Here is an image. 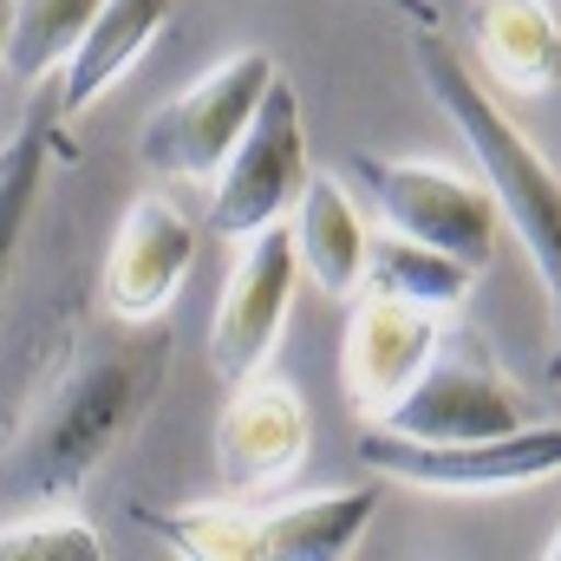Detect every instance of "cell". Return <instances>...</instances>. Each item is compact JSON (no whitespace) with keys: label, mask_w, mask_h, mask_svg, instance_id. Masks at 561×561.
Wrapping results in <instances>:
<instances>
[{"label":"cell","mask_w":561,"mask_h":561,"mask_svg":"<svg viewBox=\"0 0 561 561\" xmlns=\"http://www.w3.org/2000/svg\"><path fill=\"white\" fill-rule=\"evenodd\" d=\"M170 379V333L157 320H112L105 307L72 313L53 340L26 412L0 437V496L72 503L85 477L138 431Z\"/></svg>","instance_id":"cell-1"},{"label":"cell","mask_w":561,"mask_h":561,"mask_svg":"<svg viewBox=\"0 0 561 561\" xmlns=\"http://www.w3.org/2000/svg\"><path fill=\"white\" fill-rule=\"evenodd\" d=\"M405 53H412V72L431 92V105L450 118L457 138L470 144L477 176L490 183L510 236L523 242L542 294L556 300L561 294V176L549 170V157L503 118V105L490 99V85L477 79V66H463V53L450 46L444 26H405Z\"/></svg>","instance_id":"cell-2"},{"label":"cell","mask_w":561,"mask_h":561,"mask_svg":"<svg viewBox=\"0 0 561 561\" xmlns=\"http://www.w3.org/2000/svg\"><path fill=\"white\" fill-rule=\"evenodd\" d=\"M275 53L242 46L229 59H216L196 85H183L176 99H163L138 131V170L163 183H216V170L229 163V150L242 144L262 92L275 85Z\"/></svg>","instance_id":"cell-3"},{"label":"cell","mask_w":561,"mask_h":561,"mask_svg":"<svg viewBox=\"0 0 561 561\" xmlns=\"http://www.w3.org/2000/svg\"><path fill=\"white\" fill-rule=\"evenodd\" d=\"M359 463L386 483H405L424 496H496V490H529L561 477V424H516L503 437H399L366 424L359 431Z\"/></svg>","instance_id":"cell-4"},{"label":"cell","mask_w":561,"mask_h":561,"mask_svg":"<svg viewBox=\"0 0 561 561\" xmlns=\"http://www.w3.org/2000/svg\"><path fill=\"white\" fill-rule=\"evenodd\" d=\"M346 176L366 190L373 216L392 236H412L424 249H444V255L470 262L477 275L490 268L503 209H496V196H490L483 176H463V170H444V163H399V157H373V150H353Z\"/></svg>","instance_id":"cell-5"},{"label":"cell","mask_w":561,"mask_h":561,"mask_svg":"<svg viewBox=\"0 0 561 561\" xmlns=\"http://www.w3.org/2000/svg\"><path fill=\"white\" fill-rule=\"evenodd\" d=\"M307 170H313V157H307L300 99H294V85L275 72V85L262 92V105H255V118H249L242 144L229 150V163H222L216 183H209V216H203L209 236L242 242V236H255V229L280 222V216L294 209Z\"/></svg>","instance_id":"cell-6"},{"label":"cell","mask_w":561,"mask_h":561,"mask_svg":"<svg viewBox=\"0 0 561 561\" xmlns=\"http://www.w3.org/2000/svg\"><path fill=\"white\" fill-rule=\"evenodd\" d=\"M516 424H529V399L496 373V359L483 353L477 333L450 327L437 340V353L424 359V373L392 399L379 431L450 444V437H503Z\"/></svg>","instance_id":"cell-7"},{"label":"cell","mask_w":561,"mask_h":561,"mask_svg":"<svg viewBox=\"0 0 561 561\" xmlns=\"http://www.w3.org/2000/svg\"><path fill=\"white\" fill-rule=\"evenodd\" d=\"M294 280H300V255L287 222H268L236 242V268L222 280V300L209 320V373L222 386H242L275 359L294 313Z\"/></svg>","instance_id":"cell-8"},{"label":"cell","mask_w":561,"mask_h":561,"mask_svg":"<svg viewBox=\"0 0 561 561\" xmlns=\"http://www.w3.org/2000/svg\"><path fill=\"white\" fill-rule=\"evenodd\" d=\"M444 333H450V327H444L437 307L379 294V287H359V294H353V313H346V340H340V386H346V405L366 424H379L392 412V399L424 373V359L437 353Z\"/></svg>","instance_id":"cell-9"},{"label":"cell","mask_w":561,"mask_h":561,"mask_svg":"<svg viewBox=\"0 0 561 561\" xmlns=\"http://www.w3.org/2000/svg\"><path fill=\"white\" fill-rule=\"evenodd\" d=\"M307 444H313V424H307V405L294 386L262 379V373L229 386V399L216 412V477L236 503L280 490L307 463Z\"/></svg>","instance_id":"cell-10"},{"label":"cell","mask_w":561,"mask_h":561,"mask_svg":"<svg viewBox=\"0 0 561 561\" xmlns=\"http://www.w3.org/2000/svg\"><path fill=\"white\" fill-rule=\"evenodd\" d=\"M190 262H196V222L170 196H138L105 249L99 307L112 320H163L190 280Z\"/></svg>","instance_id":"cell-11"},{"label":"cell","mask_w":561,"mask_h":561,"mask_svg":"<svg viewBox=\"0 0 561 561\" xmlns=\"http://www.w3.org/2000/svg\"><path fill=\"white\" fill-rule=\"evenodd\" d=\"M163 26H170V0H105L92 13V26L79 33L72 59L59 66V92H53L59 118L79 125L92 105H105L138 72V59L157 46Z\"/></svg>","instance_id":"cell-12"},{"label":"cell","mask_w":561,"mask_h":561,"mask_svg":"<svg viewBox=\"0 0 561 561\" xmlns=\"http://www.w3.org/2000/svg\"><path fill=\"white\" fill-rule=\"evenodd\" d=\"M294 255L300 275L313 280L327 300H353L366 287V255H373V229L353 203V190L327 170H307L300 196H294Z\"/></svg>","instance_id":"cell-13"},{"label":"cell","mask_w":561,"mask_h":561,"mask_svg":"<svg viewBox=\"0 0 561 561\" xmlns=\"http://www.w3.org/2000/svg\"><path fill=\"white\" fill-rule=\"evenodd\" d=\"M463 33L477 66L490 72V85L503 92H549L561 66V20L549 0H470L463 7Z\"/></svg>","instance_id":"cell-14"},{"label":"cell","mask_w":561,"mask_h":561,"mask_svg":"<svg viewBox=\"0 0 561 561\" xmlns=\"http://www.w3.org/2000/svg\"><path fill=\"white\" fill-rule=\"evenodd\" d=\"M59 163H72V138H66L59 105L26 112V118L7 131V144H0V300H7V280H13L20 249H26L39 190H46V176H53Z\"/></svg>","instance_id":"cell-15"},{"label":"cell","mask_w":561,"mask_h":561,"mask_svg":"<svg viewBox=\"0 0 561 561\" xmlns=\"http://www.w3.org/2000/svg\"><path fill=\"white\" fill-rule=\"evenodd\" d=\"M373 516H379V483L300 496V503L262 516V556L268 561H340L359 549Z\"/></svg>","instance_id":"cell-16"},{"label":"cell","mask_w":561,"mask_h":561,"mask_svg":"<svg viewBox=\"0 0 561 561\" xmlns=\"http://www.w3.org/2000/svg\"><path fill=\"white\" fill-rule=\"evenodd\" d=\"M366 287L450 313V307H463V300H470L477 268H470V262H457V255H444V249H424V242H412V236H392V229H386V236H373Z\"/></svg>","instance_id":"cell-17"},{"label":"cell","mask_w":561,"mask_h":561,"mask_svg":"<svg viewBox=\"0 0 561 561\" xmlns=\"http://www.w3.org/2000/svg\"><path fill=\"white\" fill-rule=\"evenodd\" d=\"M150 536H163L170 556L190 561H268L262 556V516H249L236 496L229 503H203V510H131Z\"/></svg>","instance_id":"cell-18"},{"label":"cell","mask_w":561,"mask_h":561,"mask_svg":"<svg viewBox=\"0 0 561 561\" xmlns=\"http://www.w3.org/2000/svg\"><path fill=\"white\" fill-rule=\"evenodd\" d=\"M99 7L105 0H7V66L26 85L53 79L72 59V46H79V33L92 26Z\"/></svg>","instance_id":"cell-19"},{"label":"cell","mask_w":561,"mask_h":561,"mask_svg":"<svg viewBox=\"0 0 561 561\" xmlns=\"http://www.w3.org/2000/svg\"><path fill=\"white\" fill-rule=\"evenodd\" d=\"M0 561H105V536L72 503H33L0 523Z\"/></svg>","instance_id":"cell-20"},{"label":"cell","mask_w":561,"mask_h":561,"mask_svg":"<svg viewBox=\"0 0 561 561\" xmlns=\"http://www.w3.org/2000/svg\"><path fill=\"white\" fill-rule=\"evenodd\" d=\"M373 7H386V13H399L405 26H444V13H437V0H373Z\"/></svg>","instance_id":"cell-21"},{"label":"cell","mask_w":561,"mask_h":561,"mask_svg":"<svg viewBox=\"0 0 561 561\" xmlns=\"http://www.w3.org/2000/svg\"><path fill=\"white\" fill-rule=\"evenodd\" d=\"M0 66H7V0H0Z\"/></svg>","instance_id":"cell-22"},{"label":"cell","mask_w":561,"mask_h":561,"mask_svg":"<svg viewBox=\"0 0 561 561\" xmlns=\"http://www.w3.org/2000/svg\"><path fill=\"white\" fill-rule=\"evenodd\" d=\"M556 307H561V294H556ZM549 379H561V346L549 353Z\"/></svg>","instance_id":"cell-23"},{"label":"cell","mask_w":561,"mask_h":561,"mask_svg":"<svg viewBox=\"0 0 561 561\" xmlns=\"http://www.w3.org/2000/svg\"><path fill=\"white\" fill-rule=\"evenodd\" d=\"M542 561H561V529H556V542H549V549H542Z\"/></svg>","instance_id":"cell-24"}]
</instances>
